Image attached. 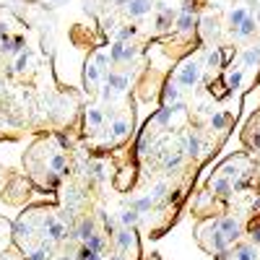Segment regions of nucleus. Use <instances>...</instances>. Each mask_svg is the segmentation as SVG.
<instances>
[{"instance_id": "b1692460", "label": "nucleus", "mask_w": 260, "mask_h": 260, "mask_svg": "<svg viewBox=\"0 0 260 260\" xmlns=\"http://www.w3.org/2000/svg\"><path fill=\"white\" fill-rule=\"evenodd\" d=\"M182 164V154H174V156H166L164 159V169H177Z\"/></svg>"}, {"instance_id": "1a4fd4ad", "label": "nucleus", "mask_w": 260, "mask_h": 260, "mask_svg": "<svg viewBox=\"0 0 260 260\" xmlns=\"http://www.w3.org/2000/svg\"><path fill=\"white\" fill-rule=\"evenodd\" d=\"M253 34H255V18L247 16L245 21L234 29V36H237V39H247V36H253Z\"/></svg>"}, {"instance_id": "e433bc0d", "label": "nucleus", "mask_w": 260, "mask_h": 260, "mask_svg": "<svg viewBox=\"0 0 260 260\" xmlns=\"http://www.w3.org/2000/svg\"><path fill=\"white\" fill-rule=\"evenodd\" d=\"M0 250H3V242H0Z\"/></svg>"}, {"instance_id": "cd10ccee", "label": "nucleus", "mask_w": 260, "mask_h": 260, "mask_svg": "<svg viewBox=\"0 0 260 260\" xmlns=\"http://www.w3.org/2000/svg\"><path fill=\"white\" fill-rule=\"evenodd\" d=\"M135 55H138V47H135V44H125V47H123V63H130V60L135 58Z\"/></svg>"}, {"instance_id": "72a5a7b5", "label": "nucleus", "mask_w": 260, "mask_h": 260, "mask_svg": "<svg viewBox=\"0 0 260 260\" xmlns=\"http://www.w3.org/2000/svg\"><path fill=\"white\" fill-rule=\"evenodd\" d=\"M109 260H123V255H115V258H109Z\"/></svg>"}, {"instance_id": "7c9ffc66", "label": "nucleus", "mask_w": 260, "mask_h": 260, "mask_svg": "<svg viewBox=\"0 0 260 260\" xmlns=\"http://www.w3.org/2000/svg\"><path fill=\"white\" fill-rule=\"evenodd\" d=\"M86 260H104V258H101V253H89Z\"/></svg>"}, {"instance_id": "bb28decb", "label": "nucleus", "mask_w": 260, "mask_h": 260, "mask_svg": "<svg viewBox=\"0 0 260 260\" xmlns=\"http://www.w3.org/2000/svg\"><path fill=\"white\" fill-rule=\"evenodd\" d=\"M50 258V250H44V247H36L34 253L26 255V260H47Z\"/></svg>"}, {"instance_id": "412c9836", "label": "nucleus", "mask_w": 260, "mask_h": 260, "mask_svg": "<svg viewBox=\"0 0 260 260\" xmlns=\"http://www.w3.org/2000/svg\"><path fill=\"white\" fill-rule=\"evenodd\" d=\"M188 154H190V156H198V154H200V138L195 135V133L188 135Z\"/></svg>"}, {"instance_id": "f3484780", "label": "nucleus", "mask_w": 260, "mask_h": 260, "mask_svg": "<svg viewBox=\"0 0 260 260\" xmlns=\"http://www.w3.org/2000/svg\"><path fill=\"white\" fill-rule=\"evenodd\" d=\"M227 123H229V115H227V112H213V115H211V128H213V130H224Z\"/></svg>"}, {"instance_id": "a878e982", "label": "nucleus", "mask_w": 260, "mask_h": 260, "mask_svg": "<svg viewBox=\"0 0 260 260\" xmlns=\"http://www.w3.org/2000/svg\"><path fill=\"white\" fill-rule=\"evenodd\" d=\"M227 81H229L231 89H237L239 83H242V70H231V73H227Z\"/></svg>"}, {"instance_id": "6e6552de", "label": "nucleus", "mask_w": 260, "mask_h": 260, "mask_svg": "<svg viewBox=\"0 0 260 260\" xmlns=\"http://www.w3.org/2000/svg\"><path fill=\"white\" fill-rule=\"evenodd\" d=\"M208 188L216 193V195H221V198H229V195H231V182H229L227 177H216V180H211Z\"/></svg>"}, {"instance_id": "4be33fe9", "label": "nucleus", "mask_w": 260, "mask_h": 260, "mask_svg": "<svg viewBox=\"0 0 260 260\" xmlns=\"http://www.w3.org/2000/svg\"><path fill=\"white\" fill-rule=\"evenodd\" d=\"M50 166L55 172H60V174H65V156L63 154H55L52 159H50Z\"/></svg>"}, {"instance_id": "a211bd4d", "label": "nucleus", "mask_w": 260, "mask_h": 260, "mask_svg": "<svg viewBox=\"0 0 260 260\" xmlns=\"http://www.w3.org/2000/svg\"><path fill=\"white\" fill-rule=\"evenodd\" d=\"M83 245L89 250H94V253H101V247H104V234H91Z\"/></svg>"}, {"instance_id": "473e14b6", "label": "nucleus", "mask_w": 260, "mask_h": 260, "mask_svg": "<svg viewBox=\"0 0 260 260\" xmlns=\"http://www.w3.org/2000/svg\"><path fill=\"white\" fill-rule=\"evenodd\" d=\"M60 260H76V258H68V255H63V258H60Z\"/></svg>"}, {"instance_id": "aec40b11", "label": "nucleus", "mask_w": 260, "mask_h": 260, "mask_svg": "<svg viewBox=\"0 0 260 260\" xmlns=\"http://www.w3.org/2000/svg\"><path fill=\"white\" fill-rule=\"evenodd\" d=\"M123 47H125V42H112V47H109V60L123 63Z\"/></svg>"}, {"instance_id": "5701e85b", "label": "nucleus", "mask_w": 260, "mask_h": 260, "mask_svg": "<svg viewBox=\"0 0 260 260\" xmlns=\"http://www.w3.org/2000/svg\"><path fill=\"white\" fill-rule=\"evenodd\" d=\"M135 32H138L135 26H123V29L117 32V42H128V39H133Z\"/></svg>"}, {"instance_id": "4468645a", "label": "nucleus", "mask_w": 260, "mask_h": 260, "mask_svg": "<svg viewBox=\"0 0 260 260\" xmlns=\"http://www.w3.org/2000/svg\"><path fill=\"white\" fill-rule=\"evenodd\" d=\"M247 16H250V13L245 11V8H234V11L229 13V26H231V32H234V29H237V26L245 21Z\"/></svg>"}, {"instance_id": "f8f14e48", "label": "nucleus", "mask_w": 260, "mask_h": 260, "mask_svg": "<svg viewBox=\"0 0 260 260\" xmlns=\"http://www.w3.org/2000/svg\"><path fill=\"white\" fill-rule=\"evenodd\" d=\"M91 234H94V219H83L81 224H78V229H76V237L86 242V239H89Z\"/></svg>"}, {"instance_id": "9d476101", "label": "nucleus", "mask_w": 260, "mask_h": 260, "mask_svg": "<svg viewBox=\"0 0 260 260\" xmlns=\"http://www.w3.org/2000/svg\"><path fill=\"white\" fill-rule=\"evenodd\" d=\"M154 198H151V193H148V195H143V198H135V200H130V208H133V211H138V213H141V216H143V213H148V211H151L154 208Z\"/></svg>"}, {"instance_id": "39448f33", "label": "nucleus", "mask_w": 260, "mask_h": 260, "mask_svg": "<svg viewBox=\"0 0 260 260\" xmlns=\"http://www.w3.org/2000/svg\"><path fill=\"white\" fill-rule=\"evenodd\" d=\"M162 101H164V107H172V104H177V101H180V83H177V81L164 83Z\"/></svg>"}, {"instance_id": "ddd939ff", "label": "nucleus", "mask_w": 260, "mask_h": 260, "mask_svg": "<svg viewBox=\"0 0 260 260\" xmlns=\"http://www.w3.org/2000/svg\"><path fill=\"white\" fill-rule=\"evenodd\" d=\"M234 260H258V247L255 245H242L237 247V258Z\"/></svg>"}, {"instance_id": "f704fd0d", "label": "nucleus", "mask_w": 260, "mask_h": 260, "mask_svg": "<svg viewBox=\"0 0 260 260\" xmlns=\"http://www.w3.org/2000/svg\"><path fill=\"white\" fill-rule=\"evenodd\" d=\"M255 21H258V24H260V11H258V16H255Z\"/></svg>"}, {"instance_id": "20e7f679", "label": "nucleus", "mask_w": 260, "mask_h": 260, "mask_svg": "<svg viewBox=\"0 0 260 260\" xmlns=\"http://www.w3.org/2000/svg\"><path fill=\"white\" fill-rule=\"evenodd\" d=\"M154 5H156L154 0H130L125 8H128V16H130V18H141V16H146V13H151Z\"/></svg>"}, {"instance_id": "0eeeda50", "label": "nucleus", "mask_w": 260, "mask_h": 260, "mask_svg": "<svg viewBox=\"0 0 260 260\" xmlns=\"http://www.w3.org/2000/svg\"><path fill=\"white\" fill-rule=\"evenodd\" d=\"M130 128H133V120H125V117H120L112 123V141H120V138H125L130 133Z\"/></svg>"}, {"instance_id": "393cba45", "label": "nucleus", "mask_w": 260, "mask_h": 260, "mask_svg": "<svg viewBox=\"0 0 260 260\" xmlns=\"http://www.w3.org/2000/svg\"><path fill=\"white\" fill-rule=\"evenodd\" d=\"M29 60H32V52H29V50H24L21 55H18V60H16V70H26Z\"/></svg>"}, {"instance_id": "c756f323", "label": "nucleus", "mask_w": 260, "mask_h": 260, "mask_svg": "<svg viewBox=\"0 0 260 260\" xmlns=\"http://www.w3.org/2000/svg\"><path fill=\"white\" fill-rule=\"evenodd\" d=\"M164 193H166V185L162 182V185H156V188H154L151 198H154V200H159V198H164Z\"/></svg>"}, {"instance_id": "2f4dec72", "label": "nucleus", "mask_w": 260, "mask_h": 260, "mask_svg": "<svg viewBox=\"0 0 260 260\" xmlns=\"http://www.w3.org/2000/svg\"><path fill=\"white\" fill-rule=\"evenodd\" d=\"M130 0H115V5H128Z\"/></svg>"}, {"instance_id": "423d86ee", "label": "nucleus", "mask_w": 260, "mask_h": 260, "mask_svg": "<svg viewBox=\"0 0 260 260\" xmlns=\"http://www.w3.org/2000/svg\"><path fill=\"white\" fill-rule=\"evenodd\" d=\"M104 83L115 91V94H120V91L128 89V76H120V73H107V76H104Z\"/></svg>"}, {"instance_id": "6ab92c4d", "label": "nucleus", "mask_w": 260, "mask_h": 260, "mask_svg": "<svg viewBox=\"0 0 260 260\" xmlns=\"http://www.w3.org/2000/svg\"><path fill=\"white\" fill-rule=\"evenodd\" d=\"M242 60H245V68H250V65H260V47L247 50V52L242 55Z\"/></svg>"}, {"instance_id": "f03ea898", "label": "nucleus", "mask_w": 260, "mask_h": 260, "mask_svg": "<svg viewBox=\"0 0 260 260\" xmlns=\"http://www.w3.org/2000/svg\"><path fill=\"white\" fill-rule=\"evenodd\" d=\"M219 231L227 237V242L231 245L234 239H239V234H242V227H239V221L234 216H224L219 221Z\"/></svg>"}, {"instance_id": "9b49d317", "label": "nucleus", "mask_w": 260, "mask_h": 260, "mask_svg": "<svg viewBox=\"0 0 260 260\" xmlns=\"http://www.w3.org/2000/svg\"><path fill=\"white\" fill-rule=\"evenodd\" d=\"M138 221H141V213L133 211V208H125L123 213H120V224H123L125 229H133Z\"/></svg>"}, {"instance_id": "2eb2a0df", "label": "nucleus", "mask_w": 260, "mask_h": 260, "mask_svg": "<svg viewBox=\"0 0 260 260\" xmlns=\"http://www.w3.org/2000/svg\"><path fill=\"white\" fill-rule=\"evenodd\" d=\"M221 63H224V52L213 47V50L206 55V65H208V68H221Z\"/></svg>"}, {"instance_id": "f257e3e1", "label": "nucleus", "mask_w": 260, "mask_h": 260, "mask_svg": "<svg viewBox=\"0 0 260 260\" xmlns=\"http://www.w3.org/2000/svg\"><path fill=\"white\" fill-rule=\"evenodd\" d=\"M200 81V63L198 60H188L182 65V68L177 70V83L180 86H195V83Z\"/></svg>"}, {"instance_id": "dca6fc26", "label": "nucleus", "mask_w": 260, "mask_h": 260, "mask_svg": "<svg viewBox=\"0 0 260 260\" xmlns=\"http://www.w3.org/2000/svg\"><path fill=\"white\" fill-rule=\"evenodd\" d=\"M101 120H104V117H101V112H99L97 107H89V109H86V125H89V128H99Z\"/></svg>"}, {"instance_id": "7ed1b4c3", "label": "nucleus", "mask_w": 260, "mask_h": 260, "mask_svg": "<svg viewBox=\"0 0 260 260\" xmlns=\"http://www.w3.org/2000/svg\"><path fill=\"white\" fill-rule=\"evenodd\" d=\"M101 78H104V73L97 68V63H94V60L86 63V70H83V83H86V89H89V91H97V86H99Z\"/></svg>"}, {"instance_id": "c9c22d12", "label": "nucleus", "mask_w": 260, "mask_h": 260, "mask_svg": "<svg viewBox=\"0 0 260 260\" xmlns=\"http://www.w3.org/2000/svg\"><path fill=\"white\" fill-rule=\"evenodd\" d=\"M50 3H60V0H50Z\"/></svg>"}, {"instance_id": "c85d7f7f", "label": "nucleus", "mask_w": 260, "mask_h": 260, "mask_svg": "<svg viewBox=\"0 0 260 260\" xmlns=\"http://www.w3.org/2000/svg\"><path fill=\"white\" fill-rule=\"evenodd\" d=\"M250 245L260 247V227H253V229H250Z\"/></svg>"}]
</instances>
